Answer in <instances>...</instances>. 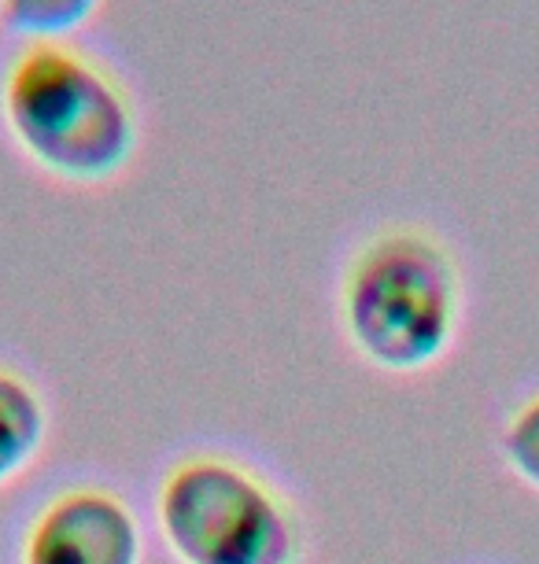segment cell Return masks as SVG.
Here are the masks:
<instances>
[{"label":"cell","mask_w":539,"mask_h":564,"mask_svg":"<svg viewBox=\"0 0 539 564\" xmlns=\"http://www.w3.org/2000/svg\"><path fill=\"white\" fill-rule=\"evenodd\" d=\"M0 122L26 163L63 185H108L141 148L133 93L74 41H26L8 59Z\"/></svg>","instance_id":"obj_1"},{"label":"cell","mask_w":539,"mask_h":564,"mask_svg":"<svg viewBox=\"0 0 539 564\" xmlns=\"http://www.w3.org/2000/svg\"><path fill=\"white\" fill-rule=\"evenodd\" d=\"M503 462L506 468L539 495V395L525 399L503 424Z\"/></svg>","instance_id":"obj_7"},{"label":"cell","mask_w":539,"mask_h":564,"mask_svg":"<svg viewBox=\"0 0 539 564\" xmlns=\"http://www.w3.org/2000/svg\"><path fill=\"white\" fill-rule=\"evenodd\" d=\"M48 443V402L34 380L0 366V491L37 462Z\"/></svg>","instance_id":"obj_5"},{"label":"cell","mask_w":539,"mask_h":564,"mask_svg":"<svg viewBox=\"0 0 539 564\" xmlns=\"http://www.w3.org/2000/svg\"><path fill=\"white\" fill-rule=\"evenodd\" d=\"M104 0H0V23L26 41H71Z\"/></svg>","instance_id":"obj_6"},{"label":"cell","mask_w":539,"mask_h":564,"mask_svg":"<svg viewBox=\"0 0 539 564\" xmlns=\"http://www.w3.org/2000/svg\"><path fill=\"white\" fill-rule=\"evenodd\" d=\"M336 311L347 344L388 377H418L448 358L462 325V270L425 226H385L341 273Z\"/></svg>","instance_id":"obj_2"},{"label":"cell","mask_w":539,"mask_h":564,"mask_svg":"<svg viewBox=\"0 0 539 564\" xmlns=\"http://www.w3.org/2000/svg\"><path fill=\"white\" fill-rule=\"evenodd\" d=\"M19 564H144V524L111 487H67L30 520Z\"/></svg>","instance_id":"obj_4"},{"label":"cell","mask_w":539,"mask_h":564,"mask_svg":"<svg viewBox=\"0 0 539 564\" xmlns=\"http://www.w3.org/2000/svg\"><path fill=\"white\" fill-rule=\"evenodd\" d=\"M155 531L177 564H303V524L256 468L188 454L163 473Z\"/></svg>","instance_id":"obj_3"}]
</instances>
